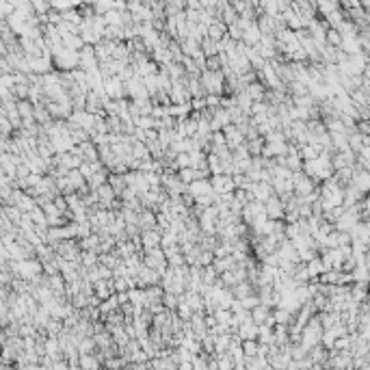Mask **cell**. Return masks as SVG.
Segmentation results:
<instances>
[{"label": "cell", "mask_w": 370, "mask_h": 370, "mask_svg": "<svg viewBox=\"0 0 370 370\" xmlns=\"http://www.w3.org/2000/svg\"><path fill=\"white\" fill-rule=\"evenodd\" d=\"M186 193L193 197V199H197V197H204V195H210L212 193V186L208 180H197L193 184H188L186 186Z\"/></svg>", "instance_id": "1"}]
</instances>
